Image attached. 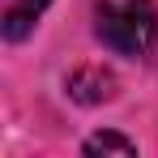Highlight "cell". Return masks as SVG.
<instances>
[{
    "label": "cell",
    "instance_id": "obj_1",
    "mask_svg": "<svg viewBox=\"0 0 158 158\" xmlns=\"http://www.w3.org/2000/svg\"><path fill=\"white\" fill-rule=\"evenodd\" d=\"M94 34L120 56H150L158 43L154 0H94Z\"/></svg>",
    "mask_w": 158,
    "mask_h": 158
},
{
    "label": "cell",
    "instance_id": "obj_2",
    "mask_svg": "<svg viewBox=\"0 0 158 158\" xmlns=\"http://www.w3.org/2000/svg\"><path fill=\"white\" fill-rule=\"evenodd\" d=\"M52 0H0V34L9 39V43H17V39H26L34 22L43 17V9H47Z\"/></svg>",
    "mask_w": 158,
    "mask_h": 158
},
{
    "label": "cell",
    "instance_id": "obj_3",
    "mask_svg": "<svg viewBox=\"0 0 158 158\" xmlns=\"http://www.w3.org/2000/svg\"><path fill=\"white\" fill-rule=\"evenodd\" d=\"M81 150H85V154H124V158H132L137 154V141L120 137V132H98V137H90Z\"/></svg>",
    "mask_w": 158,
    "mask_h": 158
}]
</instances>
